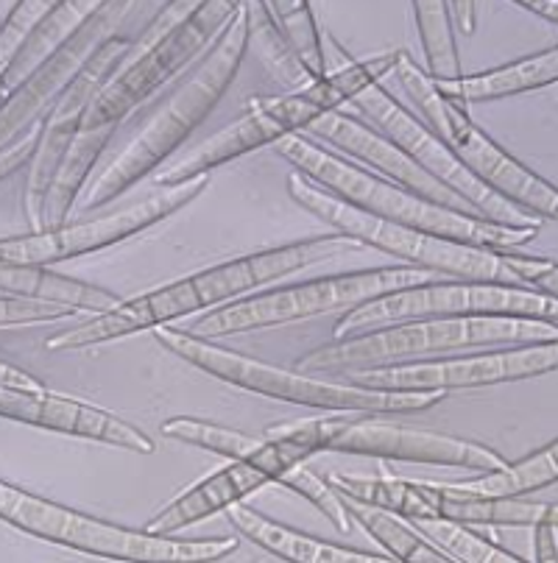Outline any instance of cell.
I'll return each mask as SVG.
<instances>
[{
	"label": "cell",
	"instance_id": "obj_1",
	"mask_svg": "<svg viewBox=\"0 0 558 563\" xmlns=\"http://www.w3.org/2000/svg\"><path fill=\"white\" fill-rule=\"evenodd\" d=\"M347 249H354V243L336 232L294 240L285 246L260 249L247 257L227 260V263L196 271L185 279L145 290L134 299L118 301L112 310L98 312V316H90L70 330L51 335L45 341V349L48 352H78V349L101 346V343L121 341V338L138 335V332L171 327L176 318L205 316V312L218 310L223 305L247 299L254 290L265 288L269 282L325 263V260L336 257Z\"/></svg>",
	"mask_w": 558,
	"mask_h": 563
},
{
	"label": "cell",
	"instance_id": "obj_2",
	"mask_svg": "<svg viewBox=\"0 0 558 563\" xmlns=\"http://www.w3.org/2000/svg\"><path fill=\"white\" fill-rule=\"evenodd\" d=\"M247 3H241L227 29L218 34L216 43L187 73L185 81L168 92V98L145 118L132 143L96 176V181H90L87 192L81 196V207L98 210L114 198H121L134 185H140L145 176L154 174L221 103V98L227 96L234 76L241 70L243 59H247Z\"/></svg>",
	"mask_w": 558,
	"mask_h": 563
},
{
	"label": "cell",
	"instance_id": "obj_3",
	"mask_svg": "<svg viewBox=\"0 0 558 563\" xmlns=\"http://www.w3.org/2000/svg\"><path fill=\"white\" fill-rule=\"evenodd\" d=\"M274 148L285 163L294 165L296 174L307 176L313 185L330 192L343 205L385 223L416 229V232L461 243V246L486 249V252H514L516 246H525L539 234V229L500 227V223L483 221L478 216L433 205L416 192L369 174L366 168L349 163L347 156L325 148L305 134H294V137L276 143Z\"/></svg>",
	"mask_w": 558,
	"mask_h": 563
},
{
	"label": "cell",
	"instance_id": "obj_4",
	"mask_svg": "<svg viewBox=\"0 0 558 563\" xmlns=\"http://www.w3.org/2000/svg\"><path fill=\"white\" fill-rule=\"evenodd\" d=\"M400 56H403V51L394 48L380 56H369V59H352L347 67L330 73L321 81L302 87V90L285 92L280 98H265V101H252L247 114L234 120L232 126L212 134L198 148H193L185 159L171 165L168 170H160L154 176V185L176 187L201 179L221 165L238 159V156H247L252 151L265 148V145L283 143L294 134H305L318 118L341 112L343 103H352L369 87H378L385 76L394 73Z\"/></svg>",
	"mask_w": 558,
	"mask_h": 563
},
{
	"label": "cell",
	"instance_id": "obj_5",
	"mask_svg": "<svg viewBox=\"0 0 558 563\" xmlns=\"http://www.w3.org/2000/svg\"><path fill=\"white\" fill-rule=\"evenodd\" d=\"M154 341L187 366L210 374L232 388L249 390V394L269 396V399L291 401L302 408L327 410L341 416H383V413H422L447 399L438 390H369L358 385L325 383L296 368H280L254 360L243 352L221 346V343L201 341L190 332L176 327H160L154 330Z\"/></svg>",
	"mask_w": 558,
	"mask_h": 563
},
{
	"label": "cell",
	"instance_id": "obj_6",
	"mask_svg": "<svg viewBox=\"0 0 558 563\" xmlns=\"http://www.w3.org/2000/svg\"><path fill=\"white\" fill-rule=\"evenodd\" d=\"M238 0H198V3H163L154 23L132 45L121 67L92 101L81 129L118 132L123 120L149 101L190 62L201 59L238 12Z\"/></svg>",
	"mask_w": 558,
	"mask_h": 563
},
{
	"label": "cell",
	"instance_id": "obj_7",
	"mask_svg": "<svg viewBox=\"0 0 558 563\" xmlns=\"http://www.w3.org/2000/svg\"><path fill=\"white\" fill-rule=\"evenodd\" d=\"M0 521L48 544L118 563H218L241 547L234 539H176L123 528L25 492L9 479H0Z\"/></svg>",
	"mask_w": 558,
	"mask_h": 563
},
{
	"label": "cell",
	"instance_id": "obj_8",
	"mask_svg": "<svg viewBox=\"0 0 558 563\" xmlns=\"http://www.w3.org/2000/svg\"><path fill=\"white\" fill-rule=\"evenodd\" d=\"M558 341V324L539 318H505V316H467V318H425L411 324L380 327L361 335L332 341L296 360V372H358V368L396 366L408 360L436 354L469 352L514 343Z\"/></svg>",
	"mask_w": 558,
	"mask_h": 563
},
{
	"label": "cell",
	"instance_id": "obj_9",
	"mask_svg": "<svg viewBox=\"0 0 558 563\" xmlns=\"http://www.w3.org/2000/svg\"><path fill=\"white\" fill-rule=\"evenodd\" d=\"M427 282H438V276L411 268V265L347 271V274L296 282V285H285V288L238 299L232 305L205 312L185 332H190L193 338H201V341L216 343L221 338L243 335V332L299 324V321L327 316V312H349L354 307L366 305V301L380 299V296L427 285Z\"/></svg>",
	"mask_w": 558,
	"mask_h": 563
},
{
	"label": "cell",
	"instance_id": "obj_10",
	"mask_svg": "<svg viewBox=\"0 0 558 563\" xmlns=\"http://www.w3.org/2000/svg\"><path fill=\"white\" fill-rule=\"evenodd\" d=\"M265 432L288 441L305 461L321 452H341V455L378 457V461L467 468L478 474L494 472L505 463L497 450L481 441L433 430H408V427L385 424L374 416H316V419L265 427Z\"/></svg>",
	"mask_w": 558,
	"mask_h": 563
},
{
	"label": "cell",
	"instance_id": "obj_11",
	"mask_svg": "<svg viewBox=\"0 0 558 563\" xmlns=\"http://www.w3.org/2000/svg\"><path fill=\"white\" fill-rule=\"evenodd\" d=\"M394 76L400 78L405 96L411 98V103L425 118L422 123L456 154L458 163L474 179L492 187L497 196L508 198L511 205H516L519 210L536 216L541 223L556 221V187L547 179H541L539 174H534L530 168H525L497 140H492V134L483 132L472 120V114L467 112V107H461L456 101H447L405 51L400 56V62H396Z\"/></svg>",
	"mask_w": 558,
	"mask_h": 563
},
{
	"label": "cell",
	"instance_id": "obj_12",
	"mask_svg": "<svg viewBox=\"0 0 558 563\" xmlns=\"http://www.w3.org/2000/svg\"><path fill=\"white\" fill-rule=\"evenodd\" d=\"M288 192L296 205L336 229V234L352 240L354 246H372L378 252L391 254V257H400L411 268L436 276H452L456 282H503V285H511L497 252L461 246V243L433 238V234L416 232V229L380 221V218L366 216V212L332 198L330 192L316 187L307 176L296 174V170L288 176Z\"/></svg>",
	"mask_w": 558,
	"mask_h": 563
},
{
	"label": "cell",
	"instance_id": "obj_13",
	"mask_svg": "<svg viewBox=\"0 0 558 563\" xmlns=\"http://www.w3.org/2000/svg\"><path fill=\"white\" fill-rule=\"evenodd\" d=\"M467 316L539 318L558 324V299H547L536 290L503 285V282H427L343 312L332 327V341H343L380 327L425 321V318Z\"/></svg>",
	"mask_w": 558,
	"mask_h": 563
},
{
	"label": "cell",
	"instance_id": "obj_14",
	"mask_svg": "<svg viewBox=\"0 0 558 563\" xmlns=\"http://www.w3.org/2000/svg\"><path fill=\"white\" fill-rule=\"evenodd\" d=\"M352 107L369 118L374 123L383 137H389L391 143L400 151L414 159L433 181H438L441 187L458 196L463 205L472 210V216L483 218V221L500 223V227L511 229H541V221L530 212L519 210L516 205H511L508 198L497 196L492 187H486L483 181L474 179L467 168L456 159L450 148H447L430 129L422 123L416 114H411L408 109H403V103L396 101L389 90L383 87H369L366 92L354 98Z\"/></svg>",
	"mask_w": 558,
	"mask_h": 563
},
{
	"label": "cell",
	"instance_id": "obj_15",
	"mask_svg": "<svg viewBox=\"0 0 558 563\" xmlns=\"http://www.w3.org/2000/svg\"><path fill=\"white\" fill-rule=\"evenodd\" d=\"M207 187H210V176H201V179L185 181V185L176 187H156L143 201L123 207L112 216H101L81 223H65L59 229H51V232H25L14 234V238H0V257L12 260V263L51 268V265L67 263V260L96 254L101 249L123 243V240L156 227V223H163L165 218L176 216L190 201H196L201 192H207Z\"/></svg>",
	"mask_w": 558,
	"mask_h": 563
},
{
	"label": "cell",
	"instance_id": "obj_16",
	"mask_svg": "<svg viewBox=\"0 0 558 563\" xmlns=\"http://www.w3.org/2000/svg\"><path fill=\"white\" fill-rule=\"evenodd\" d=\"M556 368L558 341H541L497 349V352L467 354V357L358 368V372H347V383L369 390H438V394H450V390L486 388V385L545 377Z\"/></svg>",
	"mask_w": 558,
	"mask_h": 563
},
{
	"label": "cell",
	"instance_id": "obj_17",
	"mask_svg": "<svg viewBox=\"0 0 558 563\" xmlns=\"http://www.w3.org/2000/svg\"><path fill=\"white\" fill-rule=\"evenodd\" d=\"M129 51H132V40L121 34L109 36L107 43L90 56V62L81 67V73L73 78V85L62 92L59 101L54 103V109L45 114V120L36 129V145L34 154H31L23 192V212L31 234L40 232V227H43L45 198H48L51 185H54L62 163H65L78 129L85 123L92 101H96L101 87L109 81V76L121 67Z\"/></svg>",
	"mask_w": 558,
	"mask_h": 563
},
{
	"label": "cell",
	"instance_id": "obj_18",
	"mask_svg": "<svg viewBox=\"0 0 558 563\" xmlns=\"http://www.w3.org/2000/svg\"><path fill=\"white\" fill-rule=\"evenodd\" d=\"M132 7L134 3H127V0H101L92 18L40 70L31 73L18 90L0 101V154H7L20 140L40 129L45 114L54 109V103L73 85V78L81 73L90 56L109 36L118 34V25L132 12Z\"/></svg>",
	"mask_w": 558,
	"mask_h": 563
},
{
	"label": "cell",
	"instance_id": "obj_19",
	"mask_svg": "<svg viewBox=\"0 0 558 563\" xmlns=\"http://www.w3.org/2000/svg\"><path fill=\"white\" fill-rule=\"evenodd\" d=\"M305 463V457L288 441L263 432V446L249 461H229L227 466L193 483L163 510H156L154 519H149L143 530L151 536H179L182 530L193 528L198 521L243 505L260 488L280 486L288 472Z\"/></svg>",
	"mask_w": 558,
	"mask_h": 563
},
{
	"label": "cell",
	"instance_id": "obj_20",
	"mask_svg": "<svg viewBox=\"0 0 558 563\" xmlns=\"http://www.w3.org/2000/svg\"><path fill=\"white\" fill-rule=\"evenodd\" d=\"M0 419L40 427V430L59 432V435L98 441V444L118 446V450L138 452V455H154L156 450L154 438L132 421L114 416L112 410L90 405V401L54 394L48 388L23 390L0 385Z\"/></svg>",
	"mask_w": 558,
	"mask_h": 563
},
{
	"label": "cell",
	"instance_id": "obj_21",
	"mask_svg": "<svg viewBox=\"0 0 558 563\" xmlns=\"http://www.w3.org/2000/svg\"><path fill=\"white\" fill-rule=\"evenodd\" d=\"M305 137H316L321 140V143L332 145L336 151H341V156H349L354 163H361L369 174L380 176V179L391 181V185L396 187H403V190L416 192V196L427 198L433 205L472 216V210L463 205L461 198L452 196V192L447 190V187L438 185V181H433L405 151L396 148V145L391 143L389 137H383L378 129L366 126L363 120L352 118V114H325V118H318L316 123L307 129Z\"/></svg>",
	"mask_w": 558,
	"mask_h": 563
},
{
	"label": "cell",
	"instance_id": "obj_22",
	"mask_svg": "<svg viewBox=\"0 0 558 563\" xmlns=\"http://www.w3.org/2000/svg\"><path fill=\"white\" fill-rule=\"evenodd\" d=\"M227 519L238 536L252 541L269 555L280 558L288 563H396L394 558L380 555V552L352 550V547L332 544V541L316 539L310 533L288 528L283 521L269 519L260 510L249 508L247 503L234 505L227 510Z\"/></svg>",
	"mask_w": 558,
	"mask_h": 563
},
{
	"label": "cell",
	"instance_id": "obj_23",
	"mask_svg": "<svg viewBox=\"0 0 558 563\" xmlns=\"http://www.w3.org/2000/svg\"><path fill=\"white\" fill-rule=\"evenodd\" d=\"M558 81V48L539 51V54L523 56L516 62H505L500 67H489L481 73H469V76L456 78V81H441L433 85L447 101H456L461 107L467 103H486L497 98L519 96V92L541 90L552 87Z\"/></svg>",
	"mask_w": 558,
	"mask_h": 563
},
{
	"label": "cell",
	"instance_id": "obj_24",
	"mask_svg": "<svg viewBox=\"0 0 558 563\" xmlns=\"http://www.w3.org/2000/svg\"><path fill=\"white\" fill-rule=\"evenodd\" d=\"M0 294L56 301V305L73 307L81 316H98L121 301L118 294L101 288V285H90V282L73 279V276L56 274L51 268L12 263L3 257H0Z\"/></svg>",
	"mask_w": 558,
	"mask_h": 563
},
{
	"label": "cell",
	"instance_id": "obj_25",
	"mask_svg": "<svg viewBox=\"0 0 558 563\" xmlns=\"http://www.w3.org/2000/svg\"><path fill=\"white\" fill-rule=\"evenodd\" d=\"M332 488L343 499L369 505L400 516L403 521L438 519V488L436 483H416L403 477H361V474H330Z\"/></svg>",
	"mask_w": 558,
	"mask_h": 563
},
{
	"label": "cell",
	"instance_id": "obj_26",
	"mask_svg": "<svg viewBox=\"0 0 558 563\" xmlns=\"http://www.w3.org/2000/svg\"><path fill=\"white\" fill-rule=\"evenodd\" d=\"M98 3H101V0H54L48 14L34 25V31L29 34V40H25V45L20 48V54L14 56L9 70L0 78V101H3L12 90H18L31 73L40 70V67H43L45 62L76 34V31L92 18Z\"/></svg>",
	"mask_w": 558,
	"mask_h": 563
},
{
	"label": "cell",
	"instance_id": "obj_27",
	"mask_svg": "<svg viewBox=\"0 0 558 563\" xmlns=\"http://www.w3.org/2000/svg\"><path fill=\"white\" fill-rule=\"evenodd\" d=\"M558 479V441L539 446L523 461L508 463L494 468V472H481L478 477H469L463 483H447L452 492L467 494V497H486V499H511L525 497V494L550 488Z\"/></svg>",
	"mask_w": 558,
	"mask_h": 563
},
{
	"label": "cell",
	"instance_id": "obj_28",
	"mask_svg": "<svg viewBox=\"0 0 558 563\" xmlns=\"http://www.w3.org/2000/svg\"><path fill=\"white\" fill-rule=\"evenodd\" d=\"M438 488V519L456 521L463 528H534L547 514L550 503L534 499H486L467 497L452 492L447 483H436Z\"/></svg>",
	"mask_w": 558,
	"mask_h": 563
},
{
	"label": "cell",
	"instance_id": "obj_29",
	"mask_svg": "<svg viewBox=\"0 0 558 563\" xmlns=\"http://www.w3.org/2000/svg\"><path fill=\"white\" fill-rule=\"evenodd\" d=\"M343 505H347L349 521L366 530L396 563H450L445 552H438L425 536L416 533L408 521H403L400 516L352 503V499H343Z\"/></svg>",
	"mask_w": 558,
	"mask_h": 563
},
{
	"label": "cell",
	"instance_id": "obj_30",
	"mask_svg": "<svg viewBox=\"0 0 558 563\" xmlns=\"http://www.w3.org/2000/svg\"><path fill=\"white\" fill-rule=\"evenodd\" d=\"M414 9L416 29H419L422 54H425V76L433 85L441 81H456L461 78V56H458L456 29L447 14V3L441 0H416Z\"/></svg>",
	"mask_w": 558,
	"mask_h": 563
},
{
	"label": "cell",
	"instance_id": "obj_31",
	"mask_svg": "<svg viewBox=\"0 0 558 563\" xmlns=\"http://www.w3.org/2000/svg\"><path fill=\"white\" fill-rule=\"evenodd\" d=\"M247 23H249V51H258V56L263 59V65L269 67L271 76H274L276 81L288 85L291 92L313 85L310 78H307L305 67H302V62L296 59V54L291 51L288 40H285L280 25H276L274 14H271L265 0H249Z\"/></svg>",
	"mask_w": 558,
	"mask_h": 563
},
{
	"label": "cell",
	"instance_id": "obj_32",
	"mask_svg": "<svg viewBox=\"0 0 558 563\" xmlns=\"http://www.w3.org/2000/svg\"><path fill=\"white\" fill-rule=\"evenodd\" d=\"M276 25L288 40L291 51L305 67L310 81H321L327 76L325 65V31L318 29L316 12L307 0H269Z\"/></svg>",
	"mask_w": 558,
	"mask_h": 563
},
{
	"label": "cell",
	"instance_id": "obj_33",
	"mask_svg": "<svg viewBox=\"0 0 558 563\" xmlns=\"http://www.w3.org/2000/svg\"><path fill=\"white\" fill-rule=\"evenodd\" d=\"M160 432L165 438H171V441L216 452V455L229 457V461H249L263 446V435H249V432L232 430V427L216 424V421L193 419V416L165 419Z\"/></svg>",
	"mask_w": 558,
	"mask_h": 563
},
{
	"label": "cell",
	"instance_id": "obj_34",
	"mask_svg": "<svg viewBox=\"0 0 558 563\" xmlns=\"http://www.w3.org/2000/svg\"><path fill=\"white\" fill-rule=\"evenodd\" d=\"M411 528L419 536H425L438 552H445L452 563H528L516 558L514 552L503 550L494 541L483 539L472 528H463L456 521L427 519V521H408Z\"/></svg>",
	"mask_w": 558,
	"mask_h": 563
},
{
	"label": "cell",
	"instance_id": "obj_35",
	"mask_svg": "<svg viewBox=\"0 0 558 563\" xmlns=\"http://www.w3.org/2000/svg\"><path fill=\"white\" fill-rule=\"evenodd\" d=\"M280 486H285L288 492L299 494L305 503H310L313 508L321 510V514H325L327 519L336 525L338 533H349V530H352L347 505H343L341 494H338L336 488L327 483V477H321V474L310 472V468H305V466H296L294 472H288V477H285Z\"/></svg>",
	"mask_w": 558,
	"mask_h": 563
},
{
	"label": "cell",
	"instance_id": "obj_36",
	"mask_svg": "<svg viewBox=\"0 0 558 563\" xmlns=\"http://www.w3.org/2000/svg\"><path fill=\"white\" fill-rule=\"evenodd\" d=\"M51 3L54 0H20V3H12V9L0 23V78L9 70L14 56L20 54L34 25L48 14Z\"/></svg>",
	"mask_w": 558,
	"mask_h": 563
},
{
	"label": "cell",
	"instance_id": "obj_37",
	"mask_svg": "<svg viewBox=\"0 0 558 563\" xmlns=\"http://www.w3.org/2000/svg\"><path fill=\"white\" fill-rule=\"evenodd\" d=\"M511 285L536 290L547 299H558V265L552 257H525L514 252H497Z\"/></svg>",
	"mask_w": 558,
	"mask_h": 563
},
{
	"label": "cell",
	"instance_id": "obj_38",
	"mask_svg": "<svg viewBox=\"0 0 558 563\" xmlns=\"http://www.w3.org/2000/svg\"><path fill=\"white\" fill-rule=\"evenodd\" d=\"M76 316H81V312L73 310V307L56 305V301L0 294V330L51 324V321H62V318H76Z\"/></svg>",
	"mask_w": 558,
	"mask_h": 563
},
{
	"label": "cell",
	"instance_id": "obj_39",
	"mask_svg": "<svg viewBox=\"0 0 558 563\" xmlns=\"http://www.w3.org/2000/svg\"><path fill=\"white\" fill-rule=\"evenodd\" d=\"M558 505L550 503L541 521L534 525V555L536 563H558Z\"/></svg>",
	"mask_w": 558,
	"mask_h": 563
},
{
	"label": "cell",
	"instance_id": "obj_40",
	"mask_svg": "<svg viewBox=\"0 0 558 563\" xmlns=\"http://www.w3.org/2000/svg\"><path fill=\"white\" fill-rule=\"evenodd\" d=\"M34 145H36V132L29 134L25 140H20L14 148H9L7 154H0V181L14 176L18 170L29 168L31 163V154H34Z\"/></svg>",
	"mask_w": 558,
	"mask_h": 563
},
{
	"label": "cell",
	"instance_id": "obj_41",
	"mask_svg": "<svg viewBox=\"0 0 558 563\" xmlns=\"http://www.w3.org/2000/svg\"><path fill=\"white\" fill-rule=\"evenodd\" d=\"M478 7H481V3H472V0H452V3H447V14H450L452 29L461 31L463 36H472L474 23H478Z\"/></svg>",
	"mask_w": 558,
	"mask_h": 563
},
{
	"label": "cell",
	"instance_id": "obj_42",
	"mask_svg": "<svg viewBox=\"0 0 558 563\" xmlns=\"http://www.w3.org/2000/svg\"><path fill=\"white\" fill-rule=\"evenodd\" d=\"M0 385L3 388H23V390H43L45 383L34 374H29L25 368L12 366L7 360H0Z\"/></svg>",
	"mask_w": 558,
	"mask_h": 563
},
{
	"label": "cell",
	"instance_id": "obj_43",
	"mask_svg": "<svg viewBox=\"0 0 558 563\" xmlns=\"http://www.w3.org/2000/svg\"><path fill=\"white\" fill-rule=\"evenodd\" d=\"M516 7H523L525 12L536 14V18L547 20L550 25L558 23V0H519Z\"/></svg>",
	"mask_w": 558,
	"mask_h": 563
},
{
	"label": "cell",
	"instance_id": "obj_44",
	"mask_svg": "<svg viewBox=\"0 0 558 563\" xmlns=\"http://www.w3.org/2000/svg\"><path fill=\"white\" fill-rule=\"evenodd\" d=\"M9 9H12V3H0V23H3V18H7Z\"/></svg>",
	"mask_w": 558,
	"mask_h": 563
},
{
	"label": "cell",
	"instance_id": "obj_45",
	"mask_svg": "<svg viewBox=\"0 0 558 563\" xmlns=\"http://www.w3.org/2000/svg\"><path fill=\"white\" fill-rule=\"evenodd\" d=\"M450 563H452V561H450Z\"/></svg>",
	"mask_w": 558,
	"mask_h": 563
}]
</instances>
